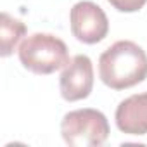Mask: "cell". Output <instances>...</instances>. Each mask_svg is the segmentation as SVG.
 I'll return each mask as SVG.
<instances>
[{
    "label": "cell",
    "mask_w": 147,
    "mask_h": 147,
    "mask_svg": "<svg viewBox=\"0 0 147 147\" xmlns=\"http://www.w3.org/2000/svg\"><path fill=\"white\" fill-rule=\"evenodd\" d=\"M94 88V64L85 54L75 55L62 69L59 78L61 97L67 102L83 100Z\"/></svg>",
    "instance_id": "cell-5"
},
{
    "label": "cell",
    "mask_w": 147,
    "mask_h": 147,
    "mask_svg": "<svg viewBox=\"0 0 147 147\" xmlns=\"http://www.w3.org/2000/svg\"><path fill=\"white\" fill-rule=\"evenodd\" d=\"M18 55L21 64L35 75H52L59 69H64L71 61L66 43L50 33L28 35L21 42Z\"/></svg>",
    "instance_id": "cell-2"
},
{
    "label": "cell",
    "mask_w": 147,
    "mask_h": 147,
    "mask_svg": "<svg viewBox=\"0 0 147 147\" xmlns=\"http://www.w3.org/2000/svg\"><path fill=\"white\" fill-rule=\"evenodd\" d=\"M109 121L104 113L85 107L69 111L61 121V135L67 145L95 147L109 138Z\"/></svg>",
    "instance_id": "cell-3"
},
{
    "label": "cell",
    "mask_w": 147,
    "mask_h": 147,
    "mask_svg": "<svg viewBox=\"0 0 147 147\" xmlns=\"http://www.w3.org/2000/svg\"><path fill=\"white\" fill-rule=\"evenodd\" d=\"M107 2L119 12H137L147 4V0H107Z\"/></svg>",
    "instance_id": "cell-8"
},
{
    "label": "cell",
    "mask_w": 147,
    "mask_h": 147,
    "mask_svg": "<svg viewBox=\"0 0 147 147\" xmlns=\"http://www.w3.org/2000/svg\"><path fill=\"white\" fill-rule=\"evenodd\" d=\"M24 35L26 24L23 21L12 18L9 12L0 14V55L2 57H9Z\"/></svg>",
    "instance_id": "cell-7"
},
{
    "label": "cell",
    "mask_w": 147,
    "mask_h": 147,
    "mask_svg": "<svg viewBox=\"0 0 147 147\" xmlns=\"http://www.w3.org/2000/svg\"><path fill=\"white\" fill-rule=\"evenodd\" d=\"M116 126L126 135H147V92L119 102L114 113Z\"/></svg>",
    "instance_id": "cell-6"
},
{
    "label": "cell",
    "mask_w": 147,
    "mask_h": 147,
    "mask_svg": "<svg viewBox=\"0 0 147 147\" xmlns=\"http://www.w3.org/2000/svg\"><path fill=\"white\" fill-rule=\"evenodd\" d=\"M99 78L113 90H125L147 78V54L131 42L119 40L106 49L99 57Z\"/></svg>",
    "instance_id": "cell-1"
},
{
    "label": "cell",
    "mask_w": 147,
    "mask_h": 147,
    "mask_svg": "<svg viewBox=\"0 0 147 147\" xmlns=\"http://www.w3.org/2000/svg\"><path fill=\"white\" fill-rule=\"evenodd\" d=\"M69 23L73 36L87 45L102 42L109 33V19L106 12L90 0H82L71 7Z\"/></svg>",
    "instance_id": "cell-4"
}]
</instances>
